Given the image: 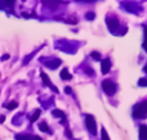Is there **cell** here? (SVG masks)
<instances>
[{
  "instance_id": "3",
  "label": "cell",
  "mask_w": 147,
  "mask_h": 140,
  "mask_svg": "<svg viewBox=\"0 0 147 140\" xmlns=\"http://www.w3.org/2000/svg\"><path fill=\"white\" fill-rule=\"evenodd\" d=\"M102 89H103V91L106 93L107 95H114L115 93H116V85L114 84L112 81H110V80H103V82H102Z\"/></svg>"
},
{
  "instance_id": "1",
  "label": "cell",
  "mask_w": 147,
  "mask_h": 140,
  "mask_svg": "<svg viewBox=\"0 0 147 140\" xmlns=\"http://www.w3.org/2000/svg\"><path fill=\"white\" fill-rule=\"evenodd\" d=\"M147 116V100L140 103L133 109V117L134 118H145Z\"/></svg>"
},
{
  "instance_id": "18",
  "label": "cell",
  "mask_w": 147,
  "mask_h": 140,
  "mask_svg": "<svg viewBox=\"0 0 147 140\" xmlns=\"http://www.w3.org/2000/svg\"><path fill=\"white\" fill-rule=\"evenodd\" d=\"M138 85H140V86H147V79H141L140 81H138Z\"/></svg>"
},
{
  "instance_id": "17",
  "label": "cell",
  "mask_w": 147,
  "mask_h": 140,
  "mask_svg": "<svg viewBox=\"0 0 147 140\" xmlns=\"http://www.w3.org/2000/svg\"><path fill=\"white\" fill-rule=\"evenodd\" d=\"M101 134H102V140H110V138H109V135H107L106 130H105V129H103V127H102V130H101Z\"/></svg>"
},
{
  "instance_id": "9",
  "label": "cell",
  "mask_w": 147,
  "mask_h": 140,
  "mask_svg": "<svg viewBox=\"0 0 147 140\" xmlns=\"http://www.w3.org/2000/svg\"><path fill=\"white\" fill-rule=\"evenodd\" d=\"M59 64H61V61H59V59H53L52 62H47V67H49V68H52V69L57 68Z\"/></svg>"
},
{
  "instance_id": "4",
  "label": "cell",
  "mask_w": 147,
  "mask_h": 140,
  "mask_svg": "<svg viewBox=\"0 0 147 140\" xmlns=\"http://www.w3.org/2000/svg\"><path fill=\"white\" fill-rule=\"evenodd\" d=\"M107 27L110 28L111 32H115L116 28L119 27V21H117L116 18H109V19H107Z\"/></svg>"
},
{
  "instance_id": "6",
  "label": "cell",
  "mask_w": 147,
  "mask_h": 140,
  "mask_svg": "<svg viewBox=\"0 0 147 140\" xmlns=\"http://www.w3.org/2000/svg\"><path fill=\"white\" fill-rule=\"evenodd\" d=\"M41 79H43L44 84H45V85H48V86H49V87H51V89H52V90H53V91H54V93H58V89H57V87H56V86H54V85H53V84H52V81H51V80H49V77H48V76H47V75H45V73H44V72H41Z\"/></svg>"
},
{
  "instance_id": "14",
  "label": "cell",
  "mask_w": 147,
  "mask_h": 140,
  "mask_svg": "<svg viewBox=\"0 0 147 140\" xmlns=\"http://www.w3.org/2000/svg\"><path fill=\"white\" fill-rule=\"evenodd\" d=\"M39 116H40V109H36L35 112H34V115L31 116V118H30L31 122H35V121L39 118Z\"/></svg>"
},
{
  "instance_id": "11",
  "label": "cell",
  "mask_w": 147,
  "mask_h": 140,
  "mask_svg": "<svg viewBox=\"0 0 147 140\" xmlns=\"http://www.w3.org/2000/svg\"><path fill=\"white\" fill-rule=\"evenodd\" d=\"M140 138L142 140H147V126L142 125L140 127Z\"/></svg>"
},
{
  "instance_id": "10",
  "label": "cell",
  "mask_w": 147,
  "mask_h": 140,
  "mask_svg": "<svg viewBox=\"0 0 147 140\" xmlns=\"http://www.w3.org/2000/svg\"><path fill=\"white\" fill-rule=\"evenodd\" d=\"M59 76H61L62 80H71V79H72V76L70 75V72L67 71V68H63V69H62L61 73H59Z\"/></svg>"
},
{
  "instance_id": "13",
  "label": "cell",
  "mask_w": 147,
  "mask_h": 140,
  "mask_svg": "<svg viewBox=\"0 0 147 140\" xmlns=\"http://www.w3.org/2000/svg\"><path fill=\"white\" fill-rule=\"evenodd\" d=\"M52 115L54 116V117H61L62 120H65V113L62 112V111H58V109H54L53 112H52Z\"/></svg>"
},
{
  "instance_id": "21",
  "label": "cell",
  "mask_w": 147,
  "mask_h": 140,
  "mask_svg": "<svg viewBox=\"0 0 147 140\" xmlns=\"http://www.w3.org/2000/svg\"><path fill=\"white\" fill-rule=\"evenodd\" d=\"M16 0H7V5H13V3H14Z\"/></svg>"
},
{
  "instance_id": "15",
  "label": "cell",
  "mask_w": 147,
  "mask_h": 140,
  "mask_svg": "<svg viewBox=\"0 0 147 140\" xmlns=\"http://www.w3.org/2000/svg\"><path fill=\"white\" fill-rule=\"evenodd\" d=\"M17 102H10L9 103V104H8L7 105V108H8V109H9V111H12V109H14V108H17Z\"/></svg>"
},
{
  "instance_id": "16",
  "label": "cell",
  "mask_w": 147,
  "mask_h": 140,
  "mask_svg": "<svg viewBox=\"0 0 147 140\" xmlns=\"http://www.w3.org/2000/svg\"><path fill=\"white\" fill-rule=\"evenodd\" d=\"M143 49L147 51V26H145V41H143Z\"/></svg>"
},
{
  "instance_id": "2",
  "label": "cell",
  "mask_w": 147,
  "mask_h": 140,
  "mask_svg": "<svg viewBox=\"0 0 147 140\" xmlns=\"http://www.w3.org/2000/svg\"><path fill=\"white\" fill-rule=\"evenodd\" d=\"M85 126L86 130L92 134V135H96L97 134V125H96V120L92 115H86L85 116Z\"/></svg>"
},
{
  "instance_id": "20",
  "label": "cell",
  "mask_w": 147,
  "mask_h": 140,
  "mask_svg": "<svg viewBox=\"0 0 147 140\" xmlns=\"http://www.w3.org/2000/svg\"><path fill=\"white\" fill-rule=\"evenodd\" d=\"M85 18H86V19H93V18H94V13H88V14H86L85 15Z\"/></svg>"
},
{
  "instance_id": "19",
  "label": "cell",
  "mask_w": 147,
  "mask_h": 140,
  "mask_svg": "<svg viewBox=\"0 0 147 140\" xmlns=\"http://www.w3.org/2000/svg\"><path fill=\"white\" fill-rule=\"evenodd\" d=\"M92 57H93V59H96V61L101 59V55H99V53H97V51H93V53H92Z\"/></svg>"
},
{
  "instance_id": "8",
  "label": "cell",
  "mask_w": 147,
  "mask_h": 140,
  "mask_svg": "<svg viewBox=\"0 0 147 140\" xmlns=\"http://www.w3.org/2000/svg\"><path fill=\"white\" fill-rule=\"evenodd\" d=\"M17 140H41L39 136H32V135H17Z\"/></svg>"
},
{
  "instance_id": "22",
  "label": "cell",
  "mask_w": 147,
  "mask_h": 140,
  "mask_svg": "<svg viewBox=\"0 0 147 140\" xmlns=\"http://www.w3.org/2000/svg\"><path fill=\"white\" fill-rule=\"evenodd\" d=\"M9 58V55L8 54H5V55H3V58H1V61H7V59Z\"/></svg>"
},
{
  "instance_id": "7",
  "label": "cell",
  "mask_w": 147,
  "mask_h": 140,
  "mask_svg": "<svg viewBox=\"0 0 147 140\" xmlns=\"http://www.w3.org/2000/svg\"><path fill=\"white\" fill-rule=\"evenodd\" d=\"M43 3L47 5V7H49V8H52V9H54L57 5L61 4V3H63V1H62V0H43Z\"/></svg>"
},
{
  "instance_id": "23",
  "label": "cell",
  "mask_w": 147,
  "mask_h": 140,
  "mask_svg": "<svg viewBox=\"0 0 147 140\" xmlns=\"http://www.w3.org/2000/svg\"><path fill=\"white\" fill-rule=\"evenodd\" d=\"M65 91H66V93H71V89H70V87H66V89H65Z\"/></svg>"
},
{
  "instance_id": "24",
  "label": "cell",
  "mask_w": 147,
  "mask_h": 140,
  "mask_svg": "<svg viewBox=\"0 0 147 140\" xmlns=\"http://www.w3.org/2000/svg\"><path fill=\"white\" fill-rule=\"evenodd\" d=\"M143 71H145V72H146V73H147V64H146V66H145V68H143Z\"/></svg>"
},
{
  "instance_id": "12",
  "label": "cell",
  "mask_w": 147,
  "mask_h": 140,
  "mask_svg": "<svg viewBox=\"0 0 147 140\" xmlns=\"http://www.w3.org/2000/svg\"><path fill=\"white\" fill-rule=\"evenodd\" d=\"M39 129H40L41 131H43V133H48V134H51L52 131L49 130V127H48V125H47L45 122H41L40 125H39Z\"/></svg>"
},
{
  "instance_id": "5",
  "label": "cell",
  "mask_w": 147,
  "mask_h": 140,
  "mask_svg": "<svg viewBox=\"0 0 147 140\" xmlns=\"http://www.w3.org/2000/svg\"><path fill=\"white\" fill-rule=\"evenodd\" d=\"M110 69H111V62H110V59H109V58H107V59H103V61H102V64H101V71H102V73H103V75L109 73Z\"/></svg>"
}]
</instances>
